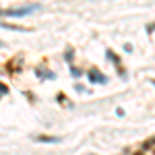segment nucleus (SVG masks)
I'll use <instances>...</instances> for the list:
<instances>
[{"instance_id": "obj_2", "label": "nucleus", "mask_w": 155, "mask_h": 155, "mask_svg": "<svg viewBox=\"0 0 155 155\" xmlns=\"http://www.w3.org/2000/svg\"><path fill=\"white\" fill-rule=\"evenodd\" d=\"M153 145H155V137H153V139H147L143 147H145V149H149V147H153Z\"/></svg>"}, {"instance_id": "obj_1", "label": "nucleus", "mask_w": 155, "mask_h": 155, "mask_svg": "<svg viewBox=\"0 0 155 155\" xmlns=\"http://www.w3.org/2000/svg\"><path fill=\"white\" fill-rule=\"evenodd\" d=\"M89 79H91L93 83H106V77H104V74H99L97 71H91V72H89Z\"/></svg>"}, {"instance_id": "obj_3", "label": "nucleus", "mask_w": 155, "mask_h": 155, "mask_svg": "<svg viewBox=\"0 0 155 155\" xmlns=\"http://www.w3.org/2000/svg\"><path fill=\"white\" fill-rule=\"evenodd\" d=\"M137 155H143V153H137Z\"/></svg>"}]
</instances>
